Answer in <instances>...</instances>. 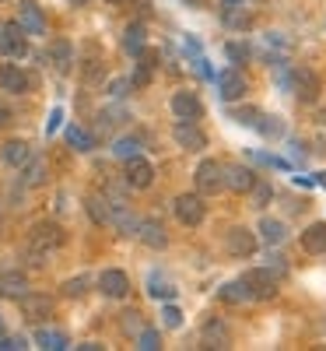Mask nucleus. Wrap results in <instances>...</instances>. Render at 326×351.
<instances>
[{"instance_id":"1","label":"nucleus","mask_w":326,"mask_h":351,"mask_svg":"<svg viewBox=\"0 0 326 351\" xmlns=\"http://www.w3.org/2000/svg\"><path fill=\"white\" fill-rule=\"evenodd\" d=\"M64 246V228L56 221H36L32 232H28V246H25V260L42 267L49 263V256Z\"/></svg>"},{"instance_id":"2","label":"nucleus","mask_w":326,"mask_h":351,"mask_svg":"<svg viewBox=\"0 0 326 351\" xmlns=\"http://www.w3.org/2000/svg\"><path fill=\"white\" fill-rule=\"evenodd\" d=\"M193 183H197V193L200 197H218L225 190V162L218 158H203L193 172Z\"/></svg>"},{"instance_id":"3","label":"nucleus","mask_w":326,"mask_h":351,"mask_svg":"<svg viewBox=\"0 0 326 351\" xmlns=\"http://www.w3.org/2000/svg\"><path fill=\"white\" fill-rule=\"evenodd\" d=\"M291 95L299 99L302 106L319 102V95H323V77H319L312 67H294V71H291Z\"/></svg>"},{"instance_id":"4","label":"nucleus","mask_w":326,"mask_h":351,"mask_svg":"<svg viewBox=\"0 0 326 351\" xmlns=\"http://www.w3.org/2000/svg\"><path fill=\"white\" fill-rule=\"evenodd\" d=\"M172 215H175V221L186 225V228H200L203 218H207V204H203L200 193H179L172 200Z\"/></svg>"},{"instance_id":"5","label":"nucleus","mask_w":326,"mask_h":351,"mask_svg":"<svg viewBox=\"0 0 326 351\" xmlns=\"http://www.w3.org/2000/svg\"><path fill=\"white\" fill-rule=\"evenodd\" d=\"M28 53V36L18 21H0V56L8 60H21Z\"/></svg>"},{"instance_id":"6","label":"nucleus","mask_w":326,"mask_h":351,"mask_svg":"<svg viewBox=\"0 0 326 351\" xmlns=\"http://www.w3.org/2000/svg\"><path fill=\"white\" fill-rule=\"evenodd\" d=\"M218 18L231 32H246L253 25V11L246 8V0H218Z\"/></svg>"},{"instance_id":"7","label":"nucleus","mask_w":326,"mask_h":351,"mask_svg":"<svg viewBox=\"0 0 326 351\" xmlns=\"http://www.w3.org/2000/svg\"><path fill=\"white\" fill-rule=\"evenodd\" d=\"M214 88H218V99L221 102H239L246 95L249 84H246V74L239 67H228V71L214 74Z\"/></svg>"},{"instance_id":"8","label":"nucleus","mask_w":326,"mask_h":351,"mask_svg":"<svg viewBox=\"0 0 326 351\" xmlns=\"http://www.w3.org/2000/svg\"><path fill=\"white\" fill-rule=\"evenodd\" d=\"M242 278H246V285H249V291H253V299H256V302H266V299H274V295H277V285H281V278H277L271 267L246 271Z\"/></svg>"},{"instance_id":"9","label":"nucleus","mask_w":326,"mask_h":351,"mask_svg":"<svg viewBox=\"0 0 326 351\" xmlns=\"http://www.w3.org/2000/svg\"><path fill=\"white\" fill-rule=\"evenodd\" d=\"M225 250H228V256H235V260H249V256L256 253V232H249L246 225L228 228V232H225Z\"/></svg>"},{"instance_id":"10","label":"nucleus","mask_w":326,"mask_h":351,"mask_svg":"<svg viewBox=\"0 0 326 351\" xmlns=\"http://www.w3.org/2000/svg\"><path fill=\"white\" fill-rule=\"evenodd\" d=\"M18 302H21V316L28 324H42V319H49L53 309H56V302L49 295H42V291H25Z\"/></svg>"},{"instance_id":"11","label":"nucleus","mask_w":326,"mask_h":351,"mask_svg":"<svg viewBox=\"0 0 326 351\" xmlns=\"http://www.w3.org/2000/svg\"><path fill=\"white\" fill-rule=\"evenodd\" d=\"M123 183H127L130 190H147V186L155 183V165L147 162V158H140V155L127 158V165H123Z\"/></svg>"},{"instance_id":"12","label":"nucleus","mask_w":326,"mask_h":351,"mask_svg":"<svg viewBox=\"0 0 326 351\" xmlns=\"http://www.w3.org/2000/svg\"><path fill=\"white\" fill-rule=\"evenodd\" d=\"M172 141L179 144L183 152H203V148H207V134H203L200 123H193V120H175Z\"/></svg>"},{"instance_id":"13","label":"nucleus","mask_w":326,"mask_h":351,"mask_svg":"<svg viewBox=\"0 0 326 351\" xmlns=\"http://www.w3.org/2000/svg\"><path fill=\"white\" fill-rule=\"evenodd\" d=\"M172 116L175 120H203V102H200V95L197 92H190V88H179V92L172 95Z\"/></svg>"},{"instance_id":"14","label":"nucleus","mask_w":326,"mask_h":351,"mask_svg":"<svg viewBox=\"0 0 326 351\" xmlns=\"http://www.w3.org/2000/svg\"><path fill=\"white\" fill-rule=\"evenodd\" d=\"M95 285H99V291H102L105 299H127V295H130V274L120 271V267L102 271Z\"/></svg>"},{"instance_id":"15","label":"nucleus","mask_w":326,"mask_h":351,"mask_svg":"<svg viewBox=\"0 0 326 351\" xmlns=\"http://www.w3.org/2000/svg\"><path fill=\"white\" fill-rule=\"evenodd\" d=\"M18 25L25 28V36H46V14L36 0H21L18 4Z\"/></svg>"},{"instance_id":"16","label":"nucleus","mask_w":326,"mask_h":351,"mask_svg":"<svg viewBox=\"0 0 326 351\" xmlns=\"http://www.w3.org/2000/svg\"><path fill=\"white\" fill-rule=\"evenodd\" d=\"M200 337H203V348H231V330L221 316H207L203 327H200Z\"/></svg>"},{"instance_id":"17","label":"nucleus","mask_w":326,"mask_h":351,"mask_svg":"<svg viewBox=\"0 0 326 351\" xmlns=\"http://www.w3.org/2000/svg\"><path fill=\"white\" fill-rule=\"evenodd\" d=\"M256 183V172L242 162H225V190L231 193H249V186Z\"/></svg>"},{"instance_id":"18","label":"nucleus","mask_w":326,"mask_h":351,"mask_svg":"<svg viewBox=\"0 0 326 351\" xmlns=\"http://www.w3.org/2000/svg\"><path fill=\"white\" fill-rule=\"evenodd\" d=\"M137 239H140L147 250H165V246H168V232H165V225L155 221V218H140V221H137Z\"/></svg>"},{"instance_id":"19","label":"nucleus","mask_w":326,"mask_h":351,"mask_svg":"<svg viewBox=\"0 0 326 351\" xmlns=\"http://www.w3.org/2000/svg\"><path fill=\"white\" fill-rule=\"evenodd\" d=\"M218 299H221L225 306H246V302H256V299H253V291H249V285H246V278L225 281V285L218 288Z\"/></svg>"},{"instance_id":"20","label":"nucleus","mask_w":326,"mask_h":351,"mask_svg":"<svg viewBox=\"0 0 326 351\" xmlns=\"http://www.w3.org/2000/svg\"><path fill=\"white\" fill-rule=\"evenodd\" d=\"M25 291H32V285H28V274H25V271H0V295L18 302Z\"/></svg>"},{"instance_id":"21","label":"nucleus","mask_w":326,"mask_h":351,"mask_svg":"<svg viewBox=\"0 0 326 351\" xmlns=\"http://www.w3.org/2000/svg\"><path fill=\"white\" fill-rule=\"evenodd\" d=\"M28 74L18 67V64H0V88L4 92H11V95H25L28 92Z\"/></svg>"},{"instance_id":"22","label":"nucleus","mask_w":326,"mask_h":351,"mask_svg":"<svg viewBox=\"0 0 326 351\" xmlns=\"http://www.w3.org/2000/svg\"><path fill=\"white\" fill-rule=\"evenodd\" d=\"M302 250L312 253V256H326V221H312L305 232H302Z\"/></svg>"},{"instance_id":"23","label":"nucleus","mask_w":326,"mask_h":351,"mask_svg":"<svg viewBox=\"0 0 326 351\" xmlns=\"http://www.w3.org/2000/svg\"><path fill=\"white\" fill-rule=\"evenodd\" d=\"M0 158H4V165H8V169H21L28 158H32V148H28L25 141H18V137H14V141H8L4 148H0Z\"/></svg>"},{"instance_id":"24","label":"nucleus","mask_w":326,"mask_h":351,"mask_svg":"<svg viewBox=\"0 0 326 351\" xmlns=\"http://www.w3.org/2000/svg\"><path fill=\"white\" fill-rule=\"evenodd\" d=\"M49 60H53V67L60 71V74H67V71L74 67V46H71L67 39H56V43L49 46Z\"/></svg>"},{"instance_id":"25","label":"nucleus","mask_w":326,"mask_h":351,"mask_svg":"<svg viewBox=\"0 0 326 351\" xmlns=\"http://www.w3.org/2000/svg\"><path fill=\"white\" fill-rule=\"evenodd\" d=\"M260 239H263L266 246H281V243L288 239L284 221H277V218H263V221H260Z\"/></svg>"},{"instance_id":"26","label":"nucleus","mask_w":326,"mask_h":351,"mask_svg":"<svg viewBox=\"0 0 326 351\" xmlns=\"http://www.w3.org/2000/svg\"><path fill=\"white\" fill-rule=\"evenodd\" d=\"M84 211H88V218H92L95 225H109V197L92 193V197L84 200Z\"/></svg>"},{"instance_id":"27","label":"nucleus","mask_w":326,"mask_h":351,"mask_svg":"<svg viewBox=\"0 0 326 351\" xmlns=\"http://www.w3.org/2000/svg\"><path fill=\"white\" fill-rule=\"evenodd\" d=\"M36 344L42 348V351H64V348H71V341H67V334L64 330H36Z\"/></svg>"},{"instance_id":"28","label":"nucleus","mask_w":326,"mask_h":351,"mask_svg":"<svg viewBox=\"0 0 326 351\" xmlns=\"http://www.w3.org/2000/svg\"><path fill=\"white\" fill-rule=\"evenodd\" d=\"M67 144L74 152L88 155V152H95V134H88L84 127H67Z\"/></svg>"},{"instance_id":"29","label":"nucleus","mask_w":326,"mask_h":351,"mask_svg":"<svg viewBox=\"0 0 326 351\" xmlns=\"http://www.w3.org/2000/svg\"><path fill=\"white\" fill-rule=\"evenodd\" d=\"M249 200H253L256 211H263L266 204L274 200V183H271V180H260V176H256V183L249 186Z\"/></svg>"},{"instance_id":"30","label":"nucleus","mask_w":326,"mask_h":351,"mask_svg":"<svg viewBox=\"0 0 326 351\" xmlns=\"http://www.w3.org/2000/svg\"><path fill=\"white\" fill-rule=\"evenodd\" d=\"M144 46H147V36H144V25H140V21L127 25V32H123V49H127L130 56H137V53H140Z\"/></svg>"},{"instance_id":"31","label":"nucleus","mask_w":326,"mask_h":351,"mask_svg":"<svg viewBox=\"0 0 326 351\" xmlns=\"http://www.w3.org/2000/svg\"><path fill=\"white\" fill-rule=\"evenodd\" d=\"M140 148H144V141H140V137H134V134H127V137H116V144H112V155L127 162V158L140 155Z\"/></svg>"},{"instance_id":"32","label":"nucleus","mask_w":326,"mask_h":351,"mask_svg":"<svg viewBox=\"0 0 326 351\" xmlns=\"http://www.w3.org/2000/svg\"><path fill=\"white\" fill-rule=\"evenodd\" d=\"M21 169H25V176H21L25 186H42V183H46V162H42V158H36V162L28 158Z\"/></svg>"},{"instance_id":"33","label":"nucleus","mask_w":326,"mask_h":351,"mask_svg":"<svg viewBox=\"0 0 326 351\" xmlns=\"http://www.w3.org/2000/svg\"><path fill=\"white\" fill-rule=\"evenodd\" d=\"M134 337H137V348H140V351H158V348H162V334H158L155 327H140Z\"/></svg>"},{"instance_id":"34","label":"nucleus","mask_w":326,"mask_h":351,"mask_svg":"<svg viewBox=\"0 0 326 351\" xmlns=\"http://www.w3.org/2000/svg\"><path fill=\"white\" fill-rule=\"evenodd\" d=\"M88 288H92V278L77 274V278H67V281H64V295H67V299H81Z\"/></svg>"},{"instance_id":"35","label":"nucleus","mask_w":326,"mask_h":351,"mask_svg":"<svg viewBox=\"0 0 326 351\" xmlns=\"http://www.w3.org/2000/svg\"><path fill=\"white\" fill-rule=\"evenodd\" d=\"M256 130H260L263 137H281V134H284V123L277 120V116H263V112H260V120H256Z\"/></svg>"},{"instance_id":"36","label":"nucleus","mask_w":326,"mask_h":351,"mask_svg":"<svg viewBox=\"0 0 326 351\" xmlns=\"http://www.w3.org/2000/svg\"><path fill=\"white\" fill-rule=\"evenodd\" d=\"M225 56H228L235 67H239V64H249V46H246V43H228V46H225Z\"/></svg>"},{"instance_id":"37","label":"nucleus","mask_w":326,"mask_h":351,"mask_svg":"<svg viewBox=\"0 0 326 351\" xmlns=\"http://www.w3.org/2000/svg\"><path fill=\"white\" fill-rule=\"evenodd\" d=\"M231 120H235V123H242V127H256V120H260V109H256V106L231 109Z\"/></svg>"},{"instance_id":"38","label":"nucleus","mask_w":326,"mask_h":351,"mask_svg":"<svg viewBox=\"0 0 326 351\" xmlns=\"http://www.w3.org/2000/svg\"><path fill=\"white\" fill-rule=\"evenodd\" d=\"M266 267H271L277 278H284V274H288V260H284L274 246H266Z\"/></svg>"},{"instance_id":"39","label":"nucleus","mask_w":326,"mask_h":351,"mask_svg":"<svg viewBox=\"0 0 326 351\" xmlns=\"http://www.w3.org/2000/svg\"><path fill=\"white\" fill-rule=\"evenodd\" d=\"M147 295L168 302V299H175V288H172V285H165V281H158V278H151V288H147Z\"/></svg>"},{"instance_id":"40","label":"nucleus","mask_w":326,"mask_h":351,"mask_svg":"<svg viewBox=\"0 0 326 351\" xmlns=\"http://www.w3.org/2000/svg\"><path fill=\"white\" fill-rule=\"evenodd\" d=\"M162 324L172 327V330H175V327H183V313L175 309L172 302H165V306H162Z\"/></svg>"},{"instance_id":"41","label":"nucleus","mask_w":326,"mask_h":351,"mask_svg":"<svg viewBox=\"0 0 326 351\" xmlns=\"http://www.w3.org/2000/svg\"><path fill=\"white\" fill-rule=\"evenodd\" d=\"M120 327H123V334H137L144 324H140V313L137 309H127L123 313V319H120Z\"/></svg>"},{"instance_id":"42","label":"nucleus","mask_w":326,"mask_h":351,"mask_svg":"<svg viewBox=\"0 0 326 351\" xmlns=\"http://www.w3.org/2000/svg\"><path fill=\"white\" fill-rule=\"evenodd\" d=\"M21 348H28L25 337H18V334H0V351H21Z\"/></svg>"},{"instance_id":"43","label":"nucleus","mask_w":326,"mask_h":351,"mask_svg":"<svg viewBox=\"0 0 326 351\" xmlns=\"http://www.w3.org/2000/svg\"><path fill=\"white\" fill-rule=\"evenodd\" d=\"M130 88H134V81L120 77V81H112V84H109V95H112V99H123V95L130 92Z\"/></svg>"},{"instance_id":"44","label":"nucleus","mask_w":326,"mask_h":351,"mask_svg":"<svg viewBox=\"0 0 326 351\" xmlns=\"http://www.w3.org/2000/svg\"><path fill=\"white\" fill-rule=\"evenodd\" d=\"M123 120H127L123 109H105L102 112V127H116V123H123Z\"/></svg>"},{"instance_id":"45","label":"nucleus","mask_w":326,"mask_h":351,"mask_svg":"<svg viewBox=\"0 0 326 351\" xmlns=\"http://www.w3.org/2000/svg\"><path fill=\"white\" fill-rule=\"evenodd\" d=\"M253 158H256V162H263V165H274V169H284V162H281L277 155H266V152H256Z\"/></svg>"},{"instance_id":"46","label":"nucleus","mask_w":326,"mask_h":351,"mask_svg":"<svg viewBox=\"0 0 326 351\" xmlns=\"http://www.w3.org/2000/svg\"><path fill=\"white\" fill-rule=\"evenodd\" d=\"M60 120H64V112H60V109H53V120H49V130H56V127H60Z\"/></svg>"},{"instance_id":"47","label":"nucleus","mask_w":326,"mask_h":351,"mask_svg":"<svg viewBox=\"0 0 326 351\" xmlns=\"http://www.w3.org/2000/svg\"><path fill=\"white\" fill-rule=\"evenodd\" d=\"M8 120H11V109H8V106H4V102H0V127H4V123H8Z\"/></svg>"},{"instance_id":"48","label":"nucleus","mask_w":326,"mask_h":351,"mask_svg":"<svg viewBox=\"0 0 326 351\" xmlns=\"http://www.w3.org/2000/svg\"><path fill=\"white\" fill-rule=\"evenodd\" d=\"M77 348H81V351H99L102 344H99V341H84V344H77Z\"/></svg>"},{"instance_id":"49","label":"nucleus","mask_w":326,"mask_h":351,"mask_svg":"<svg viewBox=\"0 0 326 351\" xmlns=\"http://www.w3.org/2000/svg\"><path fill=\"white\" fill-rule=\"evenodd\" d=\"M316 123H319V127H326V109H319V112H316Z\"/></svg>"},{"instance_id":"50","label":"nucleus","mask_w":326,"mask_h":351,"mask_svg":"<svg viewBox=\"0 0 326 351\" xmlns=\"http://www.w3.org/2000/svg\"><path fill=\"white\" fill-rule=\"evenodd\" d=\"M316 183H319V186L326 190V172H319V180H316Z\"/></svg>"},{"instance_id":"51","label":"nucleus","mask_w":326,"mask_h":351,"mask_svg":"<svg viewBox=\"0 0 326 351\" xmlns=\"http://www.w3.org/2000/svg\"><path fill=\"white\" fill-rule=\"evenodd\" d=\"M190 4H193V8H207V0H190Z\"/></svg>"},{"instance_id":"52","label":"nucleus","mask_w":326,"mask_h":351,"mask_svg":"<svg viewBox=\"0 0 326 351\" xmlns=\"http://www.w3.org/2000/svg\"><path fill=\"white\" fill-rule=\"evenodd\" d=\"M71 4H74V8H84V4H88V0H71Z\"/></svg>"},{"instance_id":"53","label":"nucleus","mask_w":326,"mask_h":351,"mask_svg":"<svg viewBox=\"0 0 326 351\" xmlns=\"http://www.w3.org/2000/svg\"><path fill=\"white\" fill-rule=\"evenodd\" d=\"M0 334H4V316H0Z\"/></svg>"},{"instance_id":"54","label":"nucleus","mask_w":326,"mask_h":351,"mask_svg":"<svg viewBox=\"0 0 326 351\" xmlns=\"http://www.w3.org/2000/svg\"><path fill=\"white\" fill-rule=\"evenodd\" d=\"M109 4H123V0H109Z\"/></svg>"}]
</instances>
